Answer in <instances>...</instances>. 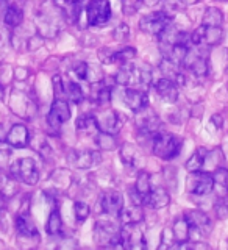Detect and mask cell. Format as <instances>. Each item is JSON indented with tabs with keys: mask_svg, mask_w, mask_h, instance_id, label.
Masks as SVG:
<instances>
[{
	"mask_svg": "<svg viewBox=\"0 0 228 250\" xmlns=\"http://www.w3.org/2000/svg\"><path fill=\"white\" fill-rule=\"evenodd\" d=\"M66 19V13L53 0H47L41 5L35 16V23L38 33L42 38H57L61 31V22Z\"/></svg>",
	"mask_w": 228,
	"mask_h": 250,
	"instance_id": "1",
	"label": "cell"
},
{
	"mask_svg": "<svg viewBox=\"0 0 228 250\" xmlns=\"http://www.w3.org/2000/svg\"><path fill=\"white\" fill-rule=\"evenodd\" d=\"M152 70L147 66H138L133 62L122 64L121 69L114 75L117 86L122 88H143L147 89L152 84Z\"/></svg>",
	"mask_w": 228,
	"mask_h": 250,
	"instance_id": "2",
	"label": "cell"
},
{
	"mask_svg": "<svg viewBox=\"0 0 228 250\" xmlns=\"http://www.w3.org/2000/svg\"><path fill=\"white\" fill-rule=\"evenodd\" d=\"M183 147V139L167 131H158L152 138V152L160 160L170 161L177 158Z\"/></svg>",
	"mask_w": 228,
	"mask_h": 250,
	"instance_id": "3",
	"label": "cell"
},
{
	"mask_svg": "<svg viewBox=\"0 0 228 250\" xmlns=\"http://www.w3.org/2000/svg\"><path fill=\"white\" fill-rule=\"evenodd\" d=\"M94 239L100 246L122 247L121 229L109 221H97L94 225Z\"/></svg>",
	"mask_w": 228,
	"mask_h": 250,
	"instance_id": "4",
	"label": "cell"
},
{
	"mask_svg": "<svg viewBox=\"0 0 228 250\" xmlns=\"http://www.w3.org/2000/svg\"><path fill=\"white\" fill-rule=\"evenodd\" d=\"M214 177L208 170H197L189 172L186 178V188L187 191L194 195H208L214 189Z\"/></svg>",
	"mask_w": 228,
	"mask_h": 250,
	"instance_id": "5",
	"label": "cell"
},
{
	"mask_svg": "<svg viewBox=\"0 0 228 250\" xmlns=\"http://www.w3.org/2000/svg\"><path fill=\"white\" fill-rule=\"evenodd\" d=\"M136 130H138V135L139 136H150L153 138V135H156L158 131H161V125L163 121L161 117L156 114L152 109L144 108L141 111L136 113Z\"/></svg>",
	"mask_w": 228,
	"mask_h": 250,
	"instance_id": "6",
	"label": "cell"
},
{
	"mask_svg": "<svg viewBox=\"0 0 228 250\" xmlns=\"http://www.w3.org/2000/svg\"><path fill=\"white\" fill-rule=\"evenodd\" d=\"M11 174L28 186H35L39 182V169L36 167V163L33 158H21L11 164L10 167Z\"/></svg>",
	"mask_w": 228,
	"mask_h": 250,
	"instance_id": "7",
	"label": "cell"
},
{
	"mask_svg": "<svg viewBox=\"0 0 228 250\" xmlns=\"http://www.w3.org/2000/svg\"><path fill=\"white\" fill-rule=\"evenodd\" d=\"M89 27H104L113 16L111 3L108 0H89L86 5Z\"/></svg>",
	"mask_w": 228,
	"mask_h": 250,
	"instance_id": "8",
	"label": "cell"
},
{
	"mask_svg": "<svg viewBox=\"0 0 228 250\" xmlns=\"http://www.w3.org/2000/svg\"><path fill=\"white\" fill-rule=\"evenodd\" d=\"M169 23H172V16L167 11H153L141 18L139 28L141 31H144L145 35L158 36Z\"/></svg>",
	"mask_w": 228,
	"mask_h": 250,
	"instance_id": "9",
	"label": "cell"
},
{
	"mask_svg": "<svg viewBox=\"0 0 228 250\" xmlns=\"http://www.w3.org/2000/svg\"><path fill=\"white\" fill-rule=\"evenodd\" d=\"M72 116L70 105L64 97H55L50 106V111L47 114V125L52 130H58L64 122H67Z\"/></svg>",
	"mask_w": 228,
	"mask_h": 250,
	"instance_id": "10",
	"label": "cell"
},
{
	"mask_svg": "<svg viewBox=\"0 0 228 250\" xmlns=\"http://www.w3.org/2000/svg\"><path fill=\"white\" fill-rule=\"evenodd\" d=\"M183 217L187 221V224L191 225V239L194 236H203V234H208L213 230V222L208 217L207 213H203L200 209H187L185 211Z\"/></svg>",
	"mask_w": 228,
	"mask_h": 250,
	"instance_id": "11",
	"label": "cell"
},
{
	"mask_svg": "<svg viewBox=\"0 0 228 250\" xmlns=\"http://www.w3.org/2000/svg\"><path fill=\"white\" fill-rule=\"evenodd\" d=\"M121 239H122V247L127 249H144L145 247V239L144 233L141 230L139 224H125L121 227Z\"/></svg>",
	"mask_w": 228,
	"mask_h": 250,
	"instance_id": "12",
	"label": "cell"
},
{
	"mask_svg": "<svg viewBox=\"0 0 228 250\" xmlns=\"http://www.w3.org/2000/svg\"><path fill=\"white\" fill-rule=\"evenodd\" d=\"M67 161L77 169H91L102 161V156L97 150H69Z\"/></svg>",
	"mask_w": 228,
	"mask_h": 250,
	"instance_id": "13",
	"label": "cell"
},
{
	"mask_svg": "<svg viewBox=\"0 0 228 250\" xmlns=\"http://www.w3.org/2000/svg\"><path fill=\"white\" fill-rule=\"evenodd\" d=\"M124 104L127 105L133 113L148 106V92L143 88H124L122 92Z\"/></svg>",
	"mask_w": 228,
	"mask_h": 250,
	"instance_id": "14",
	"label": "cell"
},
{
	"mask_svg": "<svg viewBox=\"0 0 228 250\" xmlns=\"http://www.w3.org/2000/svg\"><path fill=\"white\" fill-rule=\"evenodd\" d=\"M14 224H16V230L19 233V239L33 241L35 244H38L41 236H39V231L36 229L35 222L31 221L30 213H18Z\"/></svg>",
	"mask_w": 228,
	"mask_h": 250,
	"instance_id": "15",
	"label": "cell"
},
{
	"mask_svg": "<svg viewBox=\"0 0 228 250\" xmlns=\"http://www.w3.org/2000/svg\"><path fill=\"white\" fill-rule=\"evenodd\" d=\"M94 116H96L99 131L109 133V135H117L121 131V116L116 109H105V111Z\"/></svg>",
	"mask_w": 228,
	"mask_h": 250,
	"instance_id": "16",
	"label": "cell"
},
{
	"mask_svg": "<svg viewBox=\"0 0 228 250\" xmlns=\"http://www.w3.org/2000/svg\"><path fill=\"white\" fill-rule=\"evenodd\" d=\"M100 213L104 214H119V211L124 208V195L119 191H106L102 194L99 200Z\"/></svg>",
	"mask_w": 228,
	"mask_h": 250,
	"instance_id": "17",
	"label": "cell"
},
{
	"mask_svg": "<svg viewBox=\"0 0 228 250\" xmlns=\"http://www.w3.org/2000/svg\"><path fill=\"white\" fill-rule=\"evenodd\" d=\"M6 144L13 148H25L30 144V131L27 128V125L14 124L13 127L8 130Z\"/></svg>",
	"mask_w": 228,
	"mask_h": 250,
	"instance_id": "18",
	"label": "cell"
},
{
	"mask_svg": "<svg viewBox=\"0 0 228 250\" xmlns=\"http://www.w3.org/2000/svg\"><path fill=\"white\" fill-rule=\"evenodd\" d=\"M155 91L166 104H175L178 100V84L167 77H163L155 83Z\"/></svg>",
	"mask_w": 228,
	"mask_h": 250,
	"instance_id": "19",
	"label": "cell"
},
{
	"mask_svg": "<svg viewBox=\"0 0 228 250\" xmlns=\"http://www.w3.org/2000/svg\"><path fill=\"white\" fill-rule=\"evenodd\" d=\"M170 203V194L166 188L163 186H155L150 189L144 199V205L152 208V209H161L166 208Z\"/></svg>",
	"mask_w": 228,
	"mask_h": 250,
	"instance_id": "20",
	"label": "cell"
},
{
	"mask_svg": "<svg viewBox=\"0 0 228 250\" xmlns=\"http://www.w3.org/2000/svg\"><path fill=\"white\" fill-rule=\"evenodd\" d=\"M18 191H19L18 178H16L11 172L0 169V194H2L5 199H11L18 194Z\"/></svg>",
	"mask_w": 228,
	"mask_h": 250,
	"instance_id": "21",
	"label": "cell"
},
{
	"mask_svg": "<svg viewBox=\"0 0 228 250\" xmlns=\"http://www.w3.org/2000/svg\"><path fill=\"white\" fill-rule=\"evenodd\" d=\"M117 217H119V222L122 225H125V224H141L144 221V211L139 205H133L131 203V207H124L119 211Z\"/></svg>",
	"mask_w": 228,
	"mask_h": 250,
	"instance_id": "22",
	"label": "cell"
},
{
	"mask_svg": "<svg viewBox=\"0 0 228 250\" xmlns=\"http://www.w3.org/2000/svg\"><path fill=\"white\" fill-rule=\"evenodd\" d=\"M62 230H64V224H62L61 213L57 208H53L45 221V231L52 238H60L62 234Z\"/></svg>",
	"mask_w": 228,
	"mask_h": 250,
	"instance_id": "23",
	"label": "cell"
},
{
	"mask_svg": "<svg viewBox=\"0 0 228 250\" xmlns=\"http://www.w3.org/2000/svg\"><path fill=\"white\" fill-rule=\"evenodd\" d=\"M22 22H23V10L22 8L16 3L8 6L3 13V23L10 30H16L22 25Z\"/></svg>",
	"mask_w": 228,
	"mask_h": 250,
	"instance_id": "24",
	"label": "cell"
},
{
	"mask_svg": "<svg viewBox=\"0 0 228 250\" xmlns=\"http://www.w3.org/2000/svg\"><path fill=\"white\" fill-rule=\"evenodd\" d=\"M77 131L82 133V135H92V133H97V122H96V116L92 113H83L80 117L77 119Z\"/></svg>",
	"mask_w": 228,
	"mask_h": 250,
	"instance_id": "25",
	"label": "cell"
},
{
	"mask_svg": "<svg viewBox=\"0 0 228 250\" xmlns=\"http://www.w3.org/2000/svg\"><path fill=\"white\" fill-rule=\"evenodd\" d=\"M52 183L55 186H52L53 191H61V189H69L74 183V178L70 175V172L66 169H58L52 174Z\"/></svg>",
	"mask_w": 228,
	"mask_h": 250,
	"instance_id": "26",
	"label": "cell"
},
{
	"mask_svg": "<svg viewBox=\"0 0 228 250\" xmlns=\"http://www.w3.org/2000/svg\"><path fill=\"white\" fill-rule=\"evenodd\" d=\"M172 231H174V238H175L177 246L191 241V225L187 224L185 217L177 219L174 222V227H172Z\"/></svg>",
	"mask_w": 228,
	"mask_h": 250,
	"instance_id": "27",
	"label": "cell"
},
{
	"mask_svg": "<svg viewBox=\"0 0 228 250\" xmlns=\"http://www.w3.org/2000/svg\"><path fill=\"white\" fill-rule=\"evenodd\" d=\"M141 158V153H139V148L131 144V143H125L122 147H121V160L125 166L128 167H135L138 161Z\"/></svg>",
	"mask_w": 228,
	"mask_h": 250,
	"instance_id": "28",
	"label": "cell"
},
{
	"mask_svg": "<svg viewBox=\"0 0 228 250\" xmlns=\"http://www.w3.org/2000/svg\"><path fill=\"white\" fill-rule=\"evenodd\" d=\"M208 155V150L205 147H199L197 150H195L191 156L189 160L186 161L185 167L187 172H197V170H203V166H205V158Z\"/></svg>",
	"mask_w": 228,
	"mask_h": 250,
	"instance_id": "29",
	"label": "cell"
},
{
	"mask_svg": "<svg viewBox=\"0 0 228 250\" xmlns=\"http://www.w3.org/2000/svg\"><path fill=\"white\" fill-rule=\"evenodd\" d=\"M224 23V13L216 6H208L202 18V25L207 27H222Z\"/></svg>",
	"mask_w": 228,
	"mask_h": 250,
	"instance_id": "30",
	"label": "cell"
},
{
	"mask_svg": "<svg viewBox=\"0 0 228 250\" xmlns=\"http://www.w3.org/2000/svg\"><path fill=\"white\" fill-rule=\"evenodd\" d=\"M64 94H66V99L69 102H72V104H77V105L82 104V102H84V99H86V94H84V91L82 88V84L78 83L77 80H70V82L66 83Z\"/></svg>",
	"mask_w": 228,
	"mask_h": 250,
	"instance_id": "31",
	"label": "cell"
},
{
	"mask_svg": "<svg viewBox=\"0 0 228 250\" xmlns=\"http://www.w3.org/2000/svg\"><path fill=\"white\" fill-rule=\"evenodd\" d=\"M138 50L135 47H124L121 50H116L111 53V58H109V62L111 64H127V62H131L136 58Z\"/></svg>",
	"mask_w": 228,
	"mask_h": 250,
	"instance_id": "32",
	"label": "cell"
},
{
	"mask_svg": "<svg viewBox=\"0 0 228 250\" xmlns=\"http://www.w3.org/2000/svg\"><path fill=\"white\" fill-rule=\"evenodd\" d=\"M203 27H205V30H203V44L208 47H214L222 42L224 39L222 27H207V25Z\"/></svg>",
	"mask_w": 228,
	"mask_h": 250,
	"instance_id": "33",
	"label": "cell"
},
{
	"mask_svg": "<svg viewBox=\"0 0 228 250\" xmlns=\"http://www.w3.org/2000/svg\"><path fill=\"white\" fill-rule=\"evenodd\" d=\"M96 144H97V147H99V150H104V152L114 150V148L117 147L116 135H109V133L97 131V136H96Z\"/></svg>",
	"mask_w": 228,
	"mask_h": 250,
	"instance_id": "34",
	"label": "cell"
},
{
	"mask_svg": "<svg viewBox=\"0 0 228 250\" xmlns=\"http://www.w3.org/2000/svg\"><path fill=\"white\" fill-rule=\"evenodd\" d=\"M135 188L144 195V199H145V195L150 192V189L153 188L152 186V175L148 174V172H145V170H141L138 174V177H136Z\"/></svg>",
	"mask_w": 228,
	"mask_h": 250,
	"instance_id": "35",
	"label": "cell"
},
{
	"mask_svg": "<svg viewBox=\"0 0 228 250\" xmlns=\"http://www.w3.org/2000/svg\"><path fill=\"white\" fill-rule=\"evenodd\" d=\"M88 69H89V64L84 61H78L75 64L70 67L69 74L74 77V80L77 82H86V78H88Z\"/></svg>",
	"mask_w": 228,
	"mask_h": 250,
	"instance_id": "36",
	"label": "cell"
},
{
	"mask_svg": "<svg viewBox=\"0 0 228 250\" xmlns=\"http://www.w3.org/2000/svg\"><path fill=\"white\" fill-rule=\"evenodd\" d=\"M89 214H91V207L86 202L77 200L74 203V216L77 219V222H84L89 217Z\"/></svg>",
	"mask_w": 228,
	"mask_h": 250,
	"instance_id": "37",
	"label": "cell"
},
{
	"mask_svg": "<svg viewBox=\"0 0 228 250\" xmlns=\"http://www.w3.org/2000/svg\"><path fill=\"white\" fill-rule=\"evenodd\" d=\"M113 38H114L116 42L128 41V38H130V27L125 22L119 23V25H116V28L113 30Z\"/></svg>",
	"mask_w": 228,
	"mask_h": 250,
	"instance_id": "38",
	"label": "cell"
},
{
	"mask_svg": "<svg viewBox=\"0 0 228 250\" xmlns=\"http://www.w3.org/2000/svg\"><path fill=\"white\" fill-rule=\"evenodd\" d=\"M52 83H53V92H55V97H66V83L62 80L61 75H53L52 78Z\"/></svg>",
	"mask_w": 228,
	"mask_h": 250,
	"instance_id": "39",
	"label": "cell"
},
{
	"mask_svg": "<svg viewBox=\"0 0 228 250\" xmlns=\"http://www.w3.org/2000/svg\"><path fill=\"white\" fill-rule=\"evenodd\" d=\"M13 78H14V70L8 64H0V83L6 86L8 83H11Z\"/></svg>",
	"mask_w": 228,
	"mask_h": 250,
	"instance_id": "40",
	"label": "cell"
},
{
	"mask_svg": "<svg viewBox=\"0 0 228 250\" xmlns=\"http://www.w3.org/2000/svg\"><path fill=\"white\" fill-rule=\"evenodd\" d=\"M143 0H122V10L125 14H133L139 10Z\"/></svg>",
	"mask_w": 228,
	"mask_h": 250,
	"instance_id": "41",
	"label": "cell"
},
{
	"mask_svg": "<svg viewBox=\"0 0 228 250\" xmlns=\"http://www.w3.org/2000/svg\"><path fill=\"white\" fill-rule=\"evenodd\" d=\"M161 247H172V246H177L175 242V238H174V231L172 229H164L163 230V234H161Z\"/></svg>",
	"mask_w": 228,
	"mask_h": 250,
	"instance_id": "42",
	"label": "cell"
},
{
	"mask_svg": "<svg viewBox=\"0 0 228 250\" xmlns=\"http://www.w3.org/2000/svg\"><path fill=\"white\" fill-rule=\"evenodd\" d=\"M44 39L39 33H36L35 36H31L27 39V50H38L39 47H42L44 45Z\"/></svg>",
	"mask_w": 228,
	"mask_h": 250,
	"instance_id": "43",
	"label": "cell"
},
{
	"mask_svg": "<svg viewBox=\"0 0 228 250\" xmlns=\"http://www.w3.org/2000/svg\"><path fill=\"white\" fill-rule=\"evenodd\" d=\"M11 167V150L0 148V169L8 170Z\"/></svg>",
	"mask_w": 228,
	"mask_h": 250,
	"instance_id": "44",
	"label": "cell"
},
{
	"mask_svg": "<svg viewBox=\"0 0 228 250\" xmlns=\"http://www.w3.org/2000/svg\"><path fill=\"white\" fill-rule=\"evenodd\" d=\"M128 197L131 200L133 205H139V207H143L144 205V195L141 194L135 186L131 188V189L128 191Z\"/></svg>",
	"mask_w": 228,
	"mask_h": 250,
	"instance_id": "45",
	"label": "cell"
},
{
	"mask_svg": "<svg viewBox=\"0 0 228 250\" xmlns=\"http://www.w3.org/2000/svg\"><path fill=\"white\" fill-rule=\"evenodd\" d=\"M167 2L172 5V6H191V5H195V3H199L200 0H167Z\"/></svg>",
	"mask_w": 228,
	"mask_h": 250,
	"instance_id": "46",
	"label": "cell"
},
{
	"mask_svg": "<svg viewBox=\"0 0 228 250\" xmlns=\"http://www.w3.org/2000/svg\"><path fill=\"white\" fill-rule=\"evenodd\" d=\"M14 74H19L18 77V80H25V78L28 77V69H22V67H19V69H16L14 70Z\"/></svg>",
	"mask_w": 228,
	"mask_h": 250,
	"instance_id": "47",
	"label": "cell"
},
{
	"mask_svg": "<svg viewBox=\"0 0 228 250\" xmlns=\"http://www.w3.org/2000/svg\"><path fill=\"white\" fill-rule=\"evenodd\" d=\"M211 122H213L217 128H221L222 127V122H224V119H222V116H219V114H214L213 117H211Z\"/></svg>",
	"mask_w": 228,
	"mask_h": 250,
	"instance_id": "48",
	"label": "cell"
},
{
	"mask_svg": "<svg viewBox=\"0 0 228 250\" xmlns=\"http://www.w3.org/2000/svg\"><path fill=\"white\" fill-rule=\"evenodd\" d=\"M6 135H8V131L5 128V125L3 124H0V144L2 143H6Z\"/></svg>",
	"mask_w": 228,
	"mask_h": 250,
	"instance_id": "49",
	"label": "cell"
},
{
	"mask_svg": "<svg viewBox=\"0 0 228 250\" xmlns=\"http://www.w3.org/2000/svg\"><path fill=\"white\" fill-rule=\"evenodd\" d=\"M13 5V0H0V11L5 13V10L8 6Z\"/></svg>",
	"mask_w": 228,
	"mask_h": 250,
	"instance_id": "50",
	"label": "cell"
},
{
	"mask_svg": "<svg viewBox=\"0 0 228 250\" xmlns=\"http://www.w3.org/2000/svg\"><path fill=\"white\" fill-rule=\"evenodd\" d=\"M163 2V0H143V3L145 5V6H150V8H153V6H156V5H160Z\"/></svg>",
	"mask_w": 228,
	"mask_h": 250,
	"instance_id": "51",
	"label": "cell"
},
{
	"mask_svg": "<svg viewBox=\"0 0 228 250\" xmlns=\"http://www.w3.org/2000/svg\"><path fill=\"white\" fill-rule=\"evenodd\" d=\"M5 88L6 86L0 83V100H3V97H5Z\"/></svg>",
	"mask_w": 228,
	"mask_h": 250,
	"instance_id": "52",
	"label": "cell"
},
{
	"mask_svg": "<svg viewBox=\"0 0 228 250\" xmlns=\"http://www.w3.org/2000/svg\"><path fill=\"white\" fill-rule=\"evenodd\" d=\"M5 197H3V195L2 194H0V211H3V208H5Z\"/></svg>",
	"mask_w": 228,
	"mask_h": 250,
	"instance_id": "53",
	"label": "cell"
},
{
	"mask_svg": "<svg viewBox=\"0 0 228 250\" xmlns=\"http://www.w3.org/2000/svg\"><path fill=\"white\" fill-rule=\"evenodd\" d=\"M227 70H228V67H227Z\"/></svg>",
	"mask_w": 228,
	"mask_h": 250,
	"instance_id": "54",
	"label": "cell"
}]
</instances>
